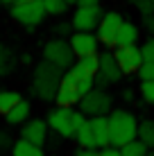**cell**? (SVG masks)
<instances>
[{"mask_svg": "<svg viewBox=\"0 0 154 156\" xmlns=\"http://www.w3.org/2000/svg\"><path fill=\"white\" fill-rule=\"evenodd\" d=\"M79 100H82V95H79L77 86L61 82L59 90H57V95H55V102H57V106H61V109H70L73 104H79Z\"/></svg>", "mask_w": 154, "mask_h": 156, "instance_id": "cell-13", "label": "cell"}, {"mask_svg": "<svg viewBox=\"0 0 154 156\" xmlns=\"http://www.w3.org/2000/svg\"><path fill=\"white\" fill-rule=\"evenodd\" d=\"M116 61H118L123 75H131V73H138V68L143 66V55L136 45H125V48H118L113 52Z\"/></svg>", "mask_w": 154, "mask_h": 156, "instance_id": "cell-9", "label": "cell"}, {"mask_svg": "<svg viewBox=\"0 0 154 156\" xmlns=\"http://www.w3.org/2000/svg\"><path fill=\"white\" fill-rule=\"evenodd\" d=\"M70 120H73V129L77 131V129L86 122V115H84L82 111H70Z\"/></svg>", "mask_w": 154, "mask_h": 156, "instance_id": "cell-29", "label": "cell"}, {"mask_svg": "<svg viewBox=\"0 0 154 156\" xmlns=\"http://www.w3.org/2000/svg\"><path fill=\"white\" fill-rule=\"evenodd\" d=\"M30 111H32L30 102H27V100H20L18 104H16L14 109L9 111L7 115H5V120H7L9 125H23V122H27V118H30Z\"/></svg>", "mask_w": 154, "mask_h": 156, "instance_id": "cell-16", "label": "cell"}, {"mask_svg": "<svg viewBox=\"0 0 154 156\" xmlns=\"http://www.w3.org/2000/svg\"><path fill=\"white\" fill-rule=\"evenodd\" d=\"M152 2H154V0H152Z\"/></svg>", "mask_w": 154, "mask_h": 156, "instance_id": "cell-41", "label": "cell"}, {"mask_svg": "<svg viewBox=\"0 0 154 156\" xmlns=\"http://www.w3.org/2000/svg\"><path fill=\"white\" fill-rule=\"evenodd\" d=\"M16 68V55L5 43H0V75H9Z\"/></svg>", "mask_w": 154, "mask_h": 156, "instance_id": "cell-18", "label": "cell"}, {"mask_svg": "<svg viewBox=\"0 0 154 156\" xmlns=\"http://www.w3.org/2000/svg\"><path fill=\"white\" fill-rule=\"evenodd\" d=\"M12 156H43V149L39 145H32L27 140H16L12 145Z\"/></svg>", "mask_w": 154, "mask_h": 156, "instance_id": "cell-17", "label": "cell"}, {"mask_svg": "<svg viewBox=\"0 0 154 156\" xmlns=\"http://www.w3.org/2000/svg\"><path fill=\"white\" fill-rule=\"evenodd\" d=\"M93 82H95V88H100V90H104V88H107V86L111 84L109 79L104 77V75H100V73H98V75L93 77Z\"/></svg>", "mask_w": 154, "mask_h": 156, "instance_id": "cell-30", "label": "cell"}, {"mask_svg": "<svg viewBox=\"0 0 154 156\" xmlns=\"http://www.w3.org/2000/svg\"><path fill=\"white\" fill-rule=\"evenodd\" d=\"M107 120H109V145L111 147L120 149L127 143L138 138V122L129 111H123V109L111 111V115Z\"/></svg>", "mask_w": 154, "mask_h": 156, "instance_id": "cell-2", "label": "cell"}, {"mask_svg": "<svg viewBox=\"0 0 154 156\" xmlns=\"http://www.w3.org/2000/svg\"><path fill=\"white\" fill-rule=\"evenodd\" d=\"M7 147H12V138L7 131H0V149H7Z\"/></svg>", "mask_w": 154, "mask_h": 156, "instance_id": "cell-31", "label": "cell"}, {"mask_svg": "<svg viewBox=\"0 0 154 156\" xmlns=\"http://www.w3.org/2000/svg\"><path fill=\"white\" fill-rule=\"evenodd\" d=\"M138 41V27L134 23H125L120 25V32H118V39H116V45L118 48H125V45H136Z\"/></svg>", "mask_w": 154, "mask_h": 156, "instance_id": "cell-15", "label": "cell"}, {"mask_svg": "<svg viewBox=\"0 0 154 156\" xmlns=\"http://www.w3.org/2000/svg\"><path fill=\"white\" fill-rule=\"evenodd\" d=\"M147 149H150V147L136 138V140L127 143L125 147H120V154H123V156H147Z\"/></svg>", "mask_w": 154, "mask_h": 156, "instance_id": "cell-23", "label": "cell"}, {"mask_svg": "<svg viewBox=\"0 0 154 156\" xmlns=\"http://www.w3.org/2000/svg\"><path fill=\"white\" fill-rule=\"evenodd\" d=\"M120 25H123V18H120V14L116 12H109L102 16V20H100L98 25V41L104 43V45H116V39H118V32H120Z\"/></svg>", "mask_w": 154, "mask_h": 156, "instance_id": "cell-6", "label": "cell"}, {"mask_svg": "<svg viewBox=\"0 0 154 156\" xmlns=\"http://www.w3.org/2000/svg\"><path fill=\"white\" fill-rule=\"evenodd\" d=\"M141 98L147 104H154V82H143L141 84Z\"/></svg>", "mask_w": 154, "mask_h": 156, "instance_id": "cell-26", "label": "cell"}, {"mask_svg": "<svg viewBox=\"0 0 154 156\" xmlns=\"http://www.w3.org/2000/svg\"><path fill=\"white\" fill-rule=\"evenodd\" d=\"M75 5H79V7H91V5H98V0H77Z\"/></svg>", "mask_w": 154, "mask_h": 156, "instance_id": "cell-36", "label": "cell"}, {"mask_svg": "<svg viewBox=\"0 0 154 156\" xmlns=\"http://www.w3.org/2000/svg\"><path fill=\"white\" fill-rule=\"evenodd\" d=\"M134 5H136V9H138L143 16L154 14V2H152V0H134Z\"/></svg>", "mask_w": 154, "mask_h": 156, "instance_id": "cell-28", "label": "cell"}, {"mask_svg": "<svg viewBox=\"0 0 154 156\" xmlns=\"http://www.w3.org/2000/svg\"><path fill=\"white\" fill-rule=\"evenodd\" d=\"M66 2H68V5H75V2H77V0H66Z\"/></svg>", "mask_w": 154, "mask_h": 156, "instance_id": "cell-40", "label": "cell"}, {"mask_svg": "<svg viewBox=\"0 0 154 156\" xmlns=\"http://www.w3.org/2000/svg\"><path fill=\"white\" fill-rule=\"evenodd\" d=\"M91 125V131H93V138H95V147H109V120L107 115H95L88 120Z\"/></svg>", "mask_w": 154, "mask_h": 156, "instance_id": "cell-12", "label": "cell"}, {"mask_svg": "<svg viewBox=\"0 0 154 156\" xmlns=\"http://www.w3.org/2000/svg\"><path fill=\"white\" fill-rule=\"evenodd\" d=\"M75 156H100V152H95V149H84V147H79Z\"/></svg>", "mask_w": 154, "mask_h": 156, "instance_id": "cell-33", "label": "cell"}, {"mask_svg": "<svg viewBox=\"0 0 154 156\" xmlns=\"http://www.w3.org/2000/svg\"><path fill=\"white\" fill-rule=\"evenodd\" d=\"M111 109V95L107 90H100V88H93L91 93H86L82 100H79V111H82L84 115H104L109 113Z\"/></svg>", "mask_w": 154, "mask_h": 156, "instance_id": "cell-5", "label": "cell"}, {"mask_svg": "<svg viewBox=\"0 0 154 156\" xmlns=\"http://www.w3.org/2000/svg\"><path fill=\"white\" fill-rule=\"evenodd\" d=\"M68 43H70V50L77 59L86 57V55H95V52H98V45H100L98 36L91 34V32H75V34L68 39Z\"/></svg>", "mask_w": 154, "mask_h": 156, "instance_id": "cell-10", "label": "cell"}, {"mask_svg": "<svg viewBox=\"0 0 154 156\" xmlns=\"http://www.w3.org/2000/svg\"><path fill=\"white\" fill-rule=\"evenodd\" d=\"M77 63H79V66H82L88 75H93V77L100 73V55H98V52H95V55L79 57V59H77Z\"/></svg>", "mask_w": 154, "mask_h": 156, "instance_id": "cell-22", "label": "cell"}, {"mask_svg": "<svg viewBox=\"0 0 154 156\" xmlns=\"http://www.w3.org/2000/svg\"><path fill=\"white\" fill-rule=\"evenodd\" d=\"M68 30H70V23H61V25H57V27H55L57 34H68Z\"/></svg>", "mask_w": 154, "mask_h": 156, "instance_id": "cell-34", "label": "cell"}, {"mask_svg": "<svg viewBox=\"0 0 154 156\" xmlns=\"http://www.w3.org/2000/svg\"><path fill=\"white\" fill-rule=\"evenodd\" d=\"M75 138H77L79 147H84V149H95V138H93V131H91V125H88V120L75 131Z\"/></svg>", "mask_w": 154, "mask_h": 156, "instance_id": "cell-20", "label": "cell"}, {"mask_svg": "<svg viewBox=\"0 0 154 156\" xmlns=\"http://www.w3.org/2000/svg\"><path fill=\"white\" fill-rule=\"evenodd\" d=\"M138 140L147 147H154V120H143L138 125Z\"/></svg>", "mask_w": 154, "mask_h": 156, "instance_id": "cell-21", "label": "cell"}, {"mask_svg": "<svg viewBox=\"0 0 154 156\" xmlns=\"http://www.w3.org/2000/svg\"><path fill=\"white\" fill-rule=\"evenodd\" d=\"M61 79H63V73H61L59 66H55V63H50V61H41L39 66L34 68L32 93H34L36 98L50 102V100H55L57 90H59V86H61Z\"/></svg>", "mask_w": 154, "mask_h": 156, "instance_id": "cell-1", "label": "cell"}, {"mask_svg": "<svg viewBox=\"0 0 154 156\" xmlns=\"http://www.w3.org/2000/svg\"><path fill=\"white\" fill-rule=\"evenodd\" d=\"M123 100H125V102H131V100H134V93H131V90H125V93H123Z\"/></svg>", "mask_w": 154, "mask_h": 156, "instance_id": "cell-37", "label": "cell"}, {"mask_svg": "<svg viewBox=\"0 0 154 156\" xmlns=\"http://www.w3.org/2000/svg\"><path fill=\"white\" fill-rule=\"evenodd\" d=\"M70 111L73 109H61V106H57V109H52L50 113H48V127L52 129V131H57L61 138H73L75 136V129H73V120H70Z\"/></svg>", "mask_w": 154, "mask_h": 156, "instance_id": "cell-8", "label": "cell"}, {"mask_svg": "<svg viewBox=\"0 0 154 156\" xmlns=\"http://www.w3.org/2000/svg\"><path fill=\"white\" fill-rule=\"evenodd\" d=\"M138 75L143 82H154V63L152 61H143V66L138 68Z\"/></svg>", "mask_w": 154, "mask_h": 156, "instance_id": "cell-25", "label": "cell"}, {"mask_svg": "<svg viewBox=\"0 0 154 156\" xmlns=\"http://www.w3.org/2000/svg\"><path fill=\"white\" fill-rule=\"evenodd\" d=\"M20 100L23 98H20V93H16V90H0V113L7 115Z\"/></svg>", "mask_w": 154, "mask_h": 156, "instance_id": "cell-19", "label": "cell"}, {"mask_svg": "<svg viewBox=\"0 0 154 156\" xmlns=\"http://www.w3.org/2000/svg\"><path fill=\"white\" fill-rule=\"evenodd\" d=\"M141 55H143V61H152V63H154V39H150V41L143 43Z\"/></svg>", "mask_w": 154, "mask_h": 156, "instance_id": "cell-27", "label": "cell"}, {"mask_svg": "<svg viewBox=\"0 0 154 156\" xmlns=\"http://www.w3.org/2000/svg\"><path fill=\"white\" fill-rule=\"evenodd\" d=\"M145 27L150 30V32H154V14H150V16H145Z\"/></svg>", "mask_w": 154, "mask_h": 156, "instance_id": "cell-35", "label": "cell"}, {"mask_svg": "<svg viewBox=\"0 0 154 156\" xmlns=\"http://www.w3.org/2000/svg\"><path fill=\"white\" fill-rule=\"evenodd\" d=\"M20 138L32 145H43L48 138V122L45 120H27L20 129Z\"/></svg>", "mask_w": 154, "mask_h": 156, "instance_id": "cell-11", "label": "cell"}, {"mask_svg": "<svg viewBox=\"0 0 154 156\" xmlns=\"http://www.w3.org/2000/svg\"><path fill=\"white\" fill-rule=\"evenodd\" d=\"M102 9L98 7V5H91V7H77L75 16H73V27L77 32H91L100 25V20H102Z\"/></svg>", "mask_w": 154, "mask_h": 156, "instance_id": "cell-7", "label": "cell"}, {"mask_svg": "<svg viewBox=\"0 0 154 156\" xmlns=\"http://www.w3.org/2000/svg\"><path fill=\"white\" fill-rule=\"evenodd\" d=\"M12 16H14V20H18L27 30H34L45 16L43 0H36V2H14L12 5Z\"/></svg>", "mask_w": 154, "mask_h": 156, "instance_id": "cell-3", "label": "cell"}, {"mask_svg": "<svg viewBox=\"0 0 154 156\" xmlns=\"http://www.w3.org/2000/svg\"><path fill=\"white\" fill-rule=\"evenodd\" d=\"M100 156H123V154H120V149H116V147L109 145V147H104L102 152H100Z\"/></svg>", "mask_w": 154, "mask_h": 156, "instance_id": "cell-32", "label": "cell"}, {"mask_svg": "<svg viewBox=\"0 0 154 156\" xmlns=\"http://www.w3.org/2000/svg\"><path fill=\"white\" fill-rule=\"evenodd\" d=\"M43 7H45V14L50 16H59L68 9V2L66 0H43Z\"/></svg>", "mask_w": 154, "mask_h": 156, "instance_id": "cell-24", "label": "cell"}, {"mask_svg": "<svg viewBox=\"0 0 154 156\" xmlns=\"http://www.w3.org/2000/svg\"><path fill=\"white\" fill-rule=\"evenodd\" d=\"M73 59H75V55H73V50H70V43L63 41V39L48 41L43 45V61L55 63V66H59L61 70L73 66Z\"/></svg>", "mask_w": 154, "mask_h": 156, "instance_id": "cell-4", "label": "cell"}, {"mask_svg": "<svg viewBox=\"0 0 154 156\" xmlns=\"http://www.w3.org/2000/svg\"><path fill=\"white\" fill-rule=\"evenodd\" d=\"M2 5H9V2H16V0H0Z\"/></svg>", "mask_w": 154, "mask_h": 156, "instance_id": "cell-38", "label": "cell"}, {"mask_svg": "<svg viewBox=\"0 0 154 156\" xmlns=\"http://www.w3.org/2000/svg\"><path fill=\"white\" fill-rule=\"evenodd\" d=\"M100 75H104L109 82H118L123 77V70H120L118 61H116V57L111 52H102L100 55Z\"/></svg>", "mask_w": 154, "mask_h": 156, "instance_id": "cell-14", "label": "cell"}, {"mask_svg": "<svg viewBox=\"0 0 154 156\" xmlns=\"http://www.w3.org/2000/svg\"><path fill=\"white\" fill-rule=\"evenodd\" d=\"M16 2H36V0H16Z\"/></svg>", "mask_w": 154, "mask_h": 156, "instance_id": "cell-39", "label": "cell"}]
</instances>
